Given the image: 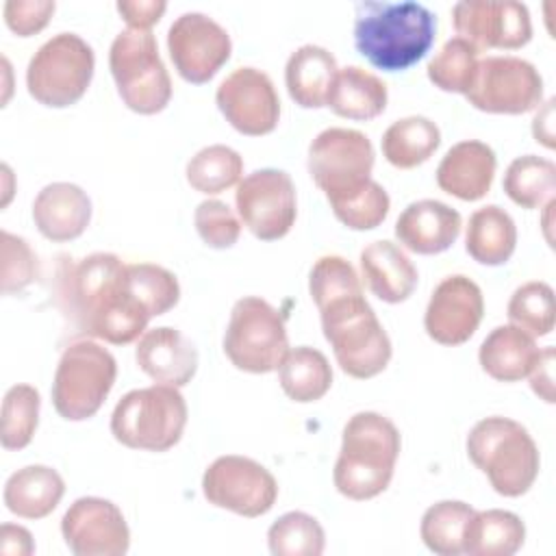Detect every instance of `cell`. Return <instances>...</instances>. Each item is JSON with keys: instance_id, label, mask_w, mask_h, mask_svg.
<instances>
[{"instance_id": "4", "label": "cell", "mask_w": 556, "mask_h": 556, "mask_svg": "<svg viewBox=\"0 0 556 556\" xmlns=\"http://www.w3.org/2000/svg\"><path fill=\"white\" fill-rule=\"evenodd\" d=\"M467 456L504 497L528 493L541 467L530 432L519 421L500 415L484 417L469 430Z\"/></svg>"}, {"instance_id": "15", "label": "cell", "mask_w": 556, "mask_h": 556, "mask_svg": "<svg viewBox=\"0 0 556 556\" xmlns=\"http://www.w3.org/2000/svg\"><path fill=\"white\" fill-rule=\"evenodd\" d=\"M232 41L228 30L200 11L178 15L167 30L169 59L187 83H208L230 59Z\"/></svg>"}, {"instance_id": "34", "label": "cell", "mask_w": 556, "mask_h": 556, "mask_svg": "<svg viewBox=\"0 0 556 556\" xmlns=\"http://www.w3.org/2000/svg\"><path fill=\"white\" fill-rule=\"evenodd\" d=\"M473 513L476 510L460 500H441L432 504L426 508L419 523L424 545L439 556H460L465 530Z\"/></svg>"}, {"instance_id": "1", "label": "cell", "mask_w": 556, "mask_h": 556, "mask_svg": "<svg viewBox=\"0 0 556 556\" xmlns=\"http://www.w3.org/2000/svg\"><path fill=\"white\" fill-rule=\"evenodd\" d=\"M54 300L76 334L113 345L139 339L154 317L130 265L111 252H93L78 261L59 256Z\"/></svg>"}, {"instance_id": "42", "label": "cell", "mask_w": 556, "mask_h": 556, "mask_svg": "<svg viewBox=\"0 0 556 556\" xmlns=\"http://www.w3.org/2000/svg\"><path fill=\"white\" fill-rule=\"evenodd\" d=\"M330 208L343 226L352 230H371L378 228L389 215L391 200L380 182L369 180V185L361 193Z\"/></svg>"}, {"instance_id": "36", "label": "cell", "mask_w": 556, "mask_h": 556, "mask_svg": "<svg viewBox=\"0 0 556 556\" xmlns=\"http://www.w3.org/2000/svg\"><path fill=\"white\" fill-rule=\"evenodd\" d=\"M267 545L274 556H321L326 534L313 515L291 510L269 526Z\"/></svg>"}, {"instance_id": "20", "label": "cell", "mask_w": 556, "mask_h": 556, "mask_svg": "<svg viewBox=\"0 0 556 556\" xmlns=\"http://www.w3.org/2000/svg\"><path fill=\"white\" fill-rule=\"evenodd\" d=\"M135 361L159 384L185 387L198 371V350L191 339L172 326L146 330L137 339Z\"/></svg>"}, {"instance_id": "31", "label": "cell", "mask_w": 556, "mask_h": 556, "mask_svg": "<svg viewBox=\"0 0 556 556\" xmlns=\"http://www.w3.org/2000/svg\"><path fill=\"white\" fill-rule=\"evenodd\" d=\"M278 380L289 400L308 404L321 400L332 384V367L324 352L311 345L287 350L278 365Z\"/></svg>"}, {"instance_id": "7", "label": "cell", "mask_w": 556, "mask_h": 556, "mask_svg": "<svg viewBox=\"0 0 556 556\" xmlns=\"http://www.w3.org/2000/svg\"><path fill=\"white\" fill-rule=\"evenodd\" d=\"M109 70L122 102L130 111L154 115L169 104L172 78L152 30L124 28L117 33L109 50Z\"/></svg>"}, {"instance_id": "17", "label": "cell", "mask_w": 556, "mask_h": 556, "mask_svg": "<svg viewBox=\"0 0 556 556\" xmlns=\"http://www.w3.org/2000/svg\"><path fill=\"white\" fill-rule=\"evenodd\" d=\"M215 102L226 122L241 135L261 137L280 119V98L271 78L256 67H237L215 91Z\"/></svg>"}, {"instance_id": "16", "label": "cell", "mask_w": 556, "mask_h": 556, "mask_svg": "<svg viewBox=\"0 0 556 556\" xmlns=\"http://www.w3.org/2000/svg\"><path fill=\"white\" fill-rule=\"evenodd\" d=\"M452 22L478 52L517 50L532 39L530 11L517 0H460L452 7Z\"/></svg>"}, {"instance_id": "24", "label": "cell", "mask_w": 556, "mask_h": 556, "mask_svg": "<svg viewBox=\"0 0 556 556\" xmlns=\"http://www.w3.org/2000/svg\"><path fill=\"white\" fill-rule=\"evenodd\" d=\"M361 274L369 291L387 304L408 300L417 287L415 265L393 241L387 239L371 241L363 248Z\"/></svg>"}, {"instance_id": "47", "label": "cell", "mask_w": 556, "mask_h": 556, "mask_svg": "<svg viewBox=\"0 0 556 556\" xmlns=\"http://www.w3.org/2000/svg\"><path fill=\"white\" fill-rule=\"evenodd\" d=\"M35 552L33 534L15 523L0 526V554L2 556H30Z\"/></svg>"}, {"instance_id": "48", "label": "cell", "mask_w": 556, "mask_h": 556, "mask_svg": "<svg viewBox=\"0 0 556 556\" xmlns=\"http://www.w3.org/2000/svg\"><path fill=\"white\" fill-rule=\"evenodd\" d=\"M552 111H554V100H547L543 111L536 113L532 122V135L536 141H541L545 148H554V130H552Z\"/></svg>"}, {"instance_id": "22", "label": "cell", "mask_w": 556, "mask_h": 556, "mask_svg": "<svg viewBox=\"0 0 556 556\" xmlns=\"http://www.w3.org/2000/svg\"><path fill=\"white\" fill-rule=\"evenodd\" d=\"M497 159L491 146L478 139L454 143L437 167V185L465 202L484 198L493 185Z\"/></svg>"}, {"instance_id": "35", "label": "cell", "mask_w": 556, "mask_h": 556, "mask_svg": "<svg viewBox=\"0 0 556 556\" xmlns=\"http://www.w3.org/2000/svg\"><path fill=\"white\" fill-rule=\"evenodd\" d=\"M187 182L206 195L222 193L235 187L243 176V159L237 150L224 143H213L198 150L187 163Z\"/></svg>"}, {"instance_id": "23", "label": "cell", "mask_w": 556, "mask_h": 556, "mask_svg": "<svg viewBox=\"0 0 556 556\" xmlns=\"http://www.w3.org/2000/svg\"><path fill=\"white\" fill-rule=\"evenodd\" d=\"M33 219L46 239L56 243L72 241L91 222V200L74 182H50L35 195Z\"/></svg>"}, {"instance_id": "29", "label": "cell", "mask_w": 556, "mask_h": 556, "mask_svg": "<svg viewBox=\"0 0 556 556\" xmlns=\"http://www.w3.org/2000/svg\"><path fill=\"white\" fill-rule=\"evenodd\" d=\"M517 248V226L497 204H486L471 213L465 230L467 254L489 267L504 265Z\"/></svg>"}, {"instance_id": "27", "label": "cell", "mask_w": 556, "mask_h": 556, "mask_svg": "<svg viewBox=\"0 0 556 556\" xmlns=\"http://www.w3.org/2000/svg\"><path fill=\"white\" fill-rule=\"evenodd\" d=\"M65 482L61 473L48 465H26L13 471L4 482V506L22 519H43L61 502Z\"/></svg>"}, {"instance_id": "8", "label": "cell", "mask_w": 556, "mask_h": 556, "mask_svg": "<svg viewBox=\"0 0 556 556\" xmlns=\"http://www.w3.org/2000/svg\"><path fill=\"white\" fill-rule=\"evenodd\" d=\"M93 48L76 33H56L43 41L26 67V89L43 106L76 104L93 78Z\"/></svg>"}, {"instance_id": "38", "label": "cell", "mask_w": 556, "mask_h": 556, "mask_svg": "<svg viewBox=\"0 0 556 556\" xmlns=\"http://www.w3.org/2000/svg\"><path fill=\"white\" fill-rule=\"evenodd\" d=\"M39 391L30 384H13L2 400L0 443L4 450L26 447L39 424Z\"/></svg>"}, {"instance_id": "43", "label": "cell", "mask_w": 556, "mask_h": 556, "mask_svg": "<svg viewBox=\"0 0 556 556\" xmlns=\"http://www.w3.org/2000/svg\"><path fill=\"white\" fill-rule=\"evenodd\" d=\"M200 239L213 250L232 248L241 235V222L232 208L222 200H204L193 213Z\"/></svg>"}, {"instance_id": "25", "label": "cell", "mask_w": 556, "mask_h": 556, "mask_svg": "<svg viewBox=\"0 0 556 556\" xmlns=\"http://www.w3.org/2000/svg\"><path fill=\"white\" fill-rule=\"evenodd\" d=\"M541 348L534 337L519 330L513 324L493 328L478 350L480 367L486 376L497 382H517L528 378L532 371Z\"/></svg>"}, {"instance_id": "44", "label": "cell", "mask_w": 556, "mask_h": 556, "mask_svg": "<svg viewBox=\"0 0 556 556\" xmlns=\"http://www.w3.org/2000/svg\"><path fill=\"white\" fill-rule=\"evenodd\" d=\"M54 9V0H9L4 4V22L15 35L30 37L46 28Z\"/></svg>"}, {"instance_id": "28", "label": "cell", "mask_w": 556, "mask_h": 556, "mask_svg": "<svg viewBox=\"0 0 556 556\" xmlns=\"http://www.w3.org/2000/svg\"><path fill=\"white\" fill-rule=\"evenodd\" d=\"M387 85L358 65H345L337 72L326 106L339 117L367 122L387 109Z\"/></svg>"}, {"instance_id": "9", "label": "cell", "mask_w": 556, "mask_h": 556, "mask_svg": "<svg viewBox=\"0 0 556 556\" xmlns=\"http://www.w3.org/2000/svg\"><path fill=\"white\" fill-rule=\"evenodd\" d=\"M117 378L113 354L96 341L70 343L52 380L54 410L67 421H85L104 404Z\"/></svg>"}, {"instance_id": "18", "label": "cell", "mask_w": 556, "mask_h": 556, "mask_svg": "<svg viewBox=\"0 0 556 556\" xmlns=\"http://www.w3.org/2000/svg\"><path fill=\"white\" fill-rule=\"evenodd\" d=\"M61 534L76 556H124L130 547V530L119 506L96 495L70 504L61 519Z\"/></svg>"}, {"instance_id": "46", "label": "cell", "mask_w": 556, "mask_h": 556, "mask_svg": "<svg viewBox=\"0 0 556 556\" xmlns=\"http://www.w3.org/2000/svg\"><path fill=\"white\" fill-rule=\"evenodd\" d=\"M532 391L545 400L547 404H554V348L547 345L539 352V358L528 374Z\"/></svg>"}, {"instance_id": "26", "label": "cell", "mask_w": 556, "mask_h": 556, "mask_svg": "<svg viewBox=\"0 0 556 556\" xmlns=\"http://www.w3.org/2000/svg\"><path fill=\"white\" fill-rule=\"evenodd\" d=\"M337 72L332 52L315 43H304L287 59L285 85L291 100L302 109H321L326 106Z\"/></svg>"}, {"instance_id": "33", "label": "cell", "mask_w": 556, "mask_h": 556, "mask_svg": "<svg viewBox=\"0 0 556 556\" xmlns=\"http://www.w3.org/2000/svg\"><path fill=\"white\" fill-rule=\"evenodd\" d=\"M506 195L521 208H539L554 200L556 165L536 154L517 156L504 174Z\"/></svg>"}, {"instance_id": "45", "label": "cell", "mask_w": 556, "mask_h": 556, "mask_svg": "<svg viewBox=\"0 0 556 556\" xmlns=\"http://www.w3.org/2000/svg\"><path fill=\"white\" fill-rule=\"evenodd\" d=\"M165 9H167L165 0H119L117 2V11L128 24V28H137V30H150L161 20Z\"/></svg>"}, {"instance_id": "2", "label": "cell", "mask_w": 556, "mask_h": 556, "mask_svg": "<svg viewBox=\"0 0 556 556\" xmlns=\"http://www.w3.org/2000/svg\"><path fill=\"white\" fill-rule=\"evenodd\" d=\"M437 37L434 13L413 0H363L354 7V46L382 72H402L426 56Z\"/></svg>"}, {"instance_id": "19", "label": "cell", "mask_w": 556, "mask_h": 556, "mask_svg": "<svg viewBox=\"0 0 556 556\" xmlns=\"http://www.w3.org/2000/svg\"><path fill=\"white\" fill-rule=\"evenodd\" d=\"M484 315L480 287L465 274L445 276L432 291L424 328L441 345H460L473 337Z\"/></svg>"}, {"instance_id": "10", "label": "cell", "mask_w": 556, "mask_h": 556, "mask_svg": "<svg viewBox=\"0 0 556 556\" xmlns=\"http://www.w3.org/2000/svg\"><path fill=\"white\" fill-rule=\"evenodd\" d=\"M306 167L330 206H337L369 185L374 146L361 130L332 126L311 141Z\"/></svg>"}, {"instance_id": "32", "label": "cell", "mask_w": 556, "mask_h": 556, "mask_svg": "<svg viewBox=\"0 0 556 556\" xmlns=\"http://www.w3.org/2000/svg\"><path fill=\"white\" fill-rule=\"evenodd\" d=\"M441 143L439 126L424 115L395 119L382 135V154L397 169H413L426 163Z\"/></svg>"}, {"instance_id": "6", "label": "cell", "mask_w": 556, "mask_h": 556, "mask_svg": "<svg viewBox=\"0 0 556 556\" xmlns=\"http://www.w3.org/2000/svg\"><path fill=\"white\" fill-rule=\"evenodd\" d=\"M185 426L187 402L182 393L159 382L122 395L111 415V434L130 450L165 452L180 441Z\"/></svg>"}, {"instance_id": "14", "label": "cell", "mask_w": 556, "mask_h": 556, "mask_svg": "<svg viewBox=\"0 0 556 556\" xmlns=\"http://www.w3.org/2000/svg\"><path fill=\"white\" fill-rule=\"evenodd\" d=\"M243 226L261 241L282 239L295 224V185L285 169L263 167L243 176L235 191Z\"/></svg>"}, {"instance_id": "39", "label": "cell", "mask_w": 556, "mask_h": 556, "mask_svg": "<svg viewBox=\"0 0 556 556\" xmlns=\"http://www.w3.org/2000/svg\"><path fill=\"white\" fill-rule=\"evenodd\" d=\"M478 50L463 37H452L428 63V78L434 87L450 93H467L478 70Z\"/></svg>"}, {"instance_id": "37", "label": "cell", "mask_w": 556, "mask_h": 556, "mask_svg": "<svg viewBox=\"0 0 556 556\" xmlns=\"http://www.w3.org/2000/svg\"><path fill=\"white\" fill-rule=\"evenodd\" d=\"M506 315L513 326L530 337H547L556 319L554 289L543 280H530L517 287L508 300Z\"/></svg>"}, {"instance_id": "3", "label": "cell", "mask_w": 556, "mask_h": 556, "mask_svg": "<svg viewBox=\"0 0 556 556\" xmlns=\"http://www.w3.org/2000/svg\"><path fill=\"white\" fill-rule=\"evenodd\" d=\"M402 439L395 424L374 410L354 413L343 426L332 482L354 502H365L391 484Z\"/></svg>"}, {"instance_id": "21", "label": "cell", "mask_w": 556, "mask_h": 556, "mask_svg": "<svg viewBox=\"0 0 556 556\" xmlns=\"http://www.w3.org/2000/svg\"><path fill=\"white\" fill-rule=\"evenodd\" d=\"M463 228V217L456 208L441 200L410 202L395 222L397 241L415 254H441L454 245Z\"/></svg>"}, {"instance_id": "5", "label": "cell", "mask_w": 556, "mask_h": 556, "mask_svg": "<svg viewBox=\"0 0 556 556\" xmlns=\"http://www.w3.org/2000/svg\"><path fill=\"white\" fill-rule=\"evenodd\" d=\"M321 330L337 365L352 378L367 380L391 361V339L363 293L339 298L319 308Z\"/></svg>"}, {"instance_id": "11", "label": "cell", "mask_w": 556, "mask_h": 556, "mask_svg": "<svg viewBox=\"0 0 556 556\" xmlns=\"http://www.w3.org/2000/svg\"><path fill=\"white\" fill-rule=\"evenodd\" d=\"M289 350L285 319L278 308L258 295H243L235 302L224 332V354L248 374L278 369Z\"/></svg>"}, {"instance_id": "41", "label": "cell", "mask_w": 556, "mask_h": 556, "mask_svg": "<svg viewBox=\"0 0 556 556\" xmlns=\"http://www.w3.org/2000/svg\"><path fill=\"white\" fill-rule=\"evenodd\" d=\"M39 276V263L24 237L0 230V289L4 295L20 293Z\"/></svg>"}, {"instance_id": "13", "label": "cell", "mask_w": 556, "mask_h": 556, "mask_svg": "<svg viewBox=\"0 0 556 556\" xmlns=\"http://www.w3.org/2000/svg\"><path fill=\"white\" fill-rule=\"evenodd\" d=\"M202 493L208 504L254 519L269 513L276 504L278 482L254 458L226 454L206 467Z\"/></svg>"}, {"instance_id": "40", "label": "cell", "mask_w": 556, "mask_h": 556, "mask_svg": "<svg viewBox=\"0 0 556 556\" xmlns=\"http://www.w3.org/2000/svg\"><path fill=\"white\" fill-rule=\"evenodd\" d=\"M308 291L319 311L328 302L363 293V285L350 261L339 254H326L319 256L311 269Z\"/></svg>"}, {"instance_id": "30", "label": "cell", "mask_w": 556, "mask_h": 556, "mask_svg": "<svg viewBox=\"0 0 556 556\" xmlns=\"http://www.w3.org/2000/svg\"><path fill=\"white\" fill-rule=\"evenodd\" d=\"M526 541V526L519 515L502 508L476 510L467 523L463 554L513 556Z\"/></svg>"}, {"instance_id": "12", "label": "cell", "mask_w": 556, "mask_h": 556, "mask_svg": "<svg viewBox=\"0 0 556 556\" xmlns=\"http://www.w3.org/2000/svg\"><path fill=\"white\" fill-rule=\"evenodd\" d=\"M465 98L473 109L484 113L521 115L541 106L543 78L539 70L521 56H486L478 61L476 76Z\"/></svg>"}]
</instances>
